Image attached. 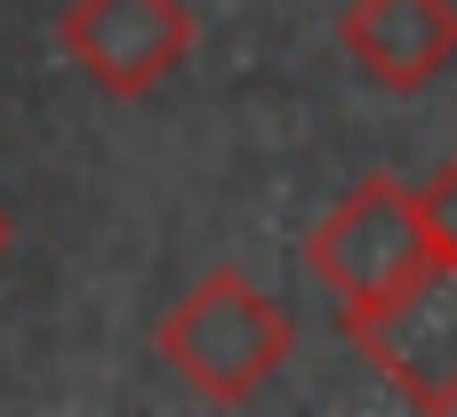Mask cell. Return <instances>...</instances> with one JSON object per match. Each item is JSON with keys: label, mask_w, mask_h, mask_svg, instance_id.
Returning <instances> with one entry per match:
<instances>
[{"label": "cell", "mask_w": 457, "mask_h": 417, "mask_svg": "<svg viewBox=\"0 0 457 417\" xmlns=\"http://www.w3.org/2000/svg\"><path fill=\"white\" fill-rule=\"evenodd\" d=\"M153 346H161V362H169L201 402H249V394H265V378L289 362L297 321H289V305H281L257 273L209 265V273L161 313Z\"/></svg>", "instance_id": "1"}, {"label": "cell", "mask_w": 457, "mask_h": 417, "mask_svg": "<svg viewBox=\"0 0 457 417\" xmlns=\"http://www.w3.org/2000/svg\"><path fill=\"white\" fill-rule=\"evenodd\" d=\"M442 249H434V233H426V209H418V185H402V177H361L313 233H305V265H313V281L337 297V313L353 321V313H370V305H386L410 273H426Z\"/></svg>", "instance_id": "2"}, {"label": "cell", "mask_w": 457, "mask_h": 417, "mask_svg": "<svg viewBox=\"0 0 457 417\" xmlns=\"http://www.w3.org/2000/svg\"><path fill=\"white\" fill-rule=\"evenodd\" d=\"M345 329L410 410H457V257H434Z\"/></svg>", "instance_id": "3"}, {"label": "cell", "mask_w": 457, "mask_h": 417, "mask_svg": "<svg viewBox=\"0 0 457 417\" xmlns=\"http://www.w3.org/2000/svg\"><path fill=\"white\" fill-rule=\"evenodd\" d=\"M201 24L185 0H72L56 16V48L72 72H88L104 96H153L185 56Z\"/></svg>", "instance_id": "4"}, {"label": "cell", "mask_w": 457, "mask_h": 417, "mask_svg": "<svg viewBox=\"0 0 457 417\" xmlns=\"http://www.w3.org/2000/svg\"><path fill=\"white\" fill-rule=\"evenodd\" d=\"M337 40H345V56L378 88L418 96L426 80L450 72V56H457V0H353Z\"/></svg>", "instance_id": "5"}, {"label": "cell", "mask_w": 457, "mask_h": 417, "mask_svg": "<svg viewBox=\"0 0 457 417\" xmlns=\"http://www.w3.org/2000/svg\"><path fill=\"white\" fill-rule=\"evenodd\" d=\"M418 209H426V233H434V249L457 257V153L418 185Z\"/></svg>", "instance_id": "6"}, {"label": "cell", "mask_w": 457, "mask_h": 417, "mask_svg": "<svg viewBox=\"0 0 457 417\" xmlns=\"http://www.w3.org/2000/svg\"><path fill=\"white\" fill-rule=\"evenodd\" d=\"M8 233H16V225H8V209H0V257H8Z\"/></svg>", "instance_id": "7"}]
</instances>
